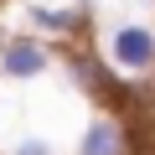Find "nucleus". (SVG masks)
<instances>
[{
    "label": "nucleus",
    "mask_w": 155,
    "mask_h": 155,
    "mask_svg": "<svg viewBox=\"0 0 155 155\" xmlns=\"http://www.w3.org/2000/svg\"><path fill=\"white\" fill-rule=\"evenodd\" d=\"M104 57H109V67H119V72H155V26H145V21L114 26Z\"/></svg>",
    "instance_id": "obj_1"
},
{
    "label": "nucleus",
    "mask_w": 155,
    "mask_h": 155,
    "mask_svg": "<svg viewBox=\"0 0 155 155\" xmlns=\"http://www.w3.org/2000/svg\"><path fill=\"white\" fill-rule=\"evenodd\" d=\"M47 67H52L47 41H36V36H5L0 41V72L5 78H41Z\"/></svg>",
    "instance_id": "obj_2"
},
{
    "label": "nucleus",
    "mask_w": 155,
    "mask_h": 155,
    "mask_svg": "<svg viewBox=\"0 0 155 155\" xmlns=\"http://www.w3.org/2000/svg\"><path fill=\"white\" fill-rule=\"evenodd\" d=\"M78 155H124V124L114 114H93L78 134Z\"/></svg>",
    "instance_id": "obj_3"
},
{
    "label": "nucleus",
    "mask_w": 155,
    "mask_h": 155,
    "mask_svg": "<svg viewBox=\"0 0 155 155\" xmlns=\"http://www.w3.org/2000/svg\"><path fill=\"white\" fill-rule=\"evenodd\" d=\"M11 155H57V145H52L47 134H21V140L11 145Z\"/></svg>",
    "instance_id": "obj_4"
}]
</instances>
